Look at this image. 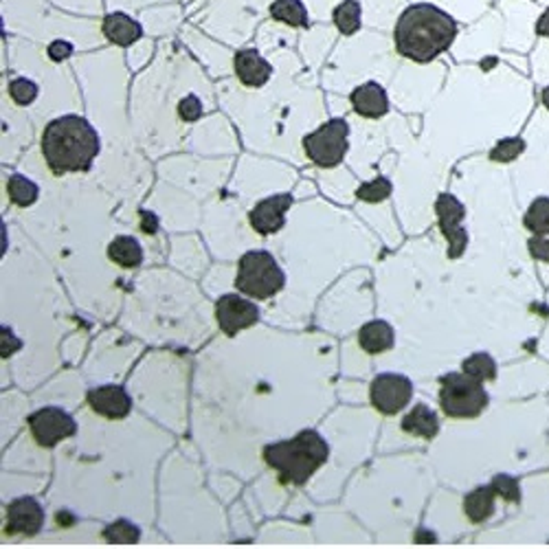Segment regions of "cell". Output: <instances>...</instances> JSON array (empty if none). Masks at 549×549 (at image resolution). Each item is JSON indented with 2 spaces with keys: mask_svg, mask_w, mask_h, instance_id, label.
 Returning a JSON list of instances; mask_svg holds the SVG:
<instances>
[{
  "mask_svg": "<svg viewBox=\"0 0 549 549\" xmlns=\"http://www.w3.org/2000/svg\"><path fill=\"white\" fill-rule=\"evenodd\" d=\"M459 23L444 9L429 3H409L391 31L393 49L413 64H433L453 46Z\"/></svg>",
  "mask_w": 549,
  "mask_h": 549,
  "instance_id": "1",
  "label": "cell"
},
{
  "mask_svg": "<svg viewBox=\"0 0 549 549\" xmlns=\"http://www.w3.org/2000/svg\"><path fill=\"white\" fill-rule=\"evenodd\" d=\"M43 159L53 176L86 174L101 152L100 132L80 115L51 119L43 132Z\"/></svg>",
  "mask_w": 549,
  "mask_h": 549,
  "instance_id": "2",
  "label": "cell"
},
{
  "mask_svg": "<svg viewBox=\"0 0 549 549\" xmlns=\"http://www.w3.org/2000/svg\"><path fill=\"white\" fill-rule=\"evenodd\" d=\"M262 458L268 468L277 470L282 484L303 486L328 462L330 447L319 431L305 429L294 438L268 444L262 450Z\"/></svg>",
  "mask_w": 549,
  "mask_h": 549,
  "instance_id": "3",
  "label": "cell"
},
{
  "mask_svg": "<svg viewBox=\"0 0 549 549\" xmlns=\"http://www.w3.org/2000/svg\"><path fill=\"white\" fill-rule=\"evenodd\" d=\"M273 0H205L194 23L233 44L245 43L255 23L268 14Z\"/></svg>",
  "mask_w": 549,
  "mask_h": 549,
  "instance_id": "4",
  "label": "cell"
},
{
  "mask_svg": "<svg viewBox=\"0 0 549 549\" xmlns=\"http://www.w3.org/2000/svg\"><path fill=\"white\" fill-rule=\"evenodd\" d=\"M236 286L246 297L264 302V299L282 293L286 286V273L282 271L273 253L257 248V251H248L242 255L237 264Z\"/></svg>",
  "mask_w": 549,
  "mask_h": 549,
  "instance_id": "5",
  "label": "cell"
},
{
  "mask_svg": "<svg viewBox=\"0 0 549 549\" xmlns=\"http://www.w3.org/2000/svg\"><path fill=\"white\" fill-rule=\"evenodd\" d=\"M439 409L455 419H475L490 405L484 382L475 380L466 371H450L439 380Z\"/></svg>",
  "mask_w": 549,
  "mask_h": 549,
  "instance_id": "6",
  "label": "cell"
},
{
  "mask_svg": "<svg viewBox=\"0 0 549 549\" xmlns=\"http://www.w3.org/2000/svg\"><path fill=\"white\" fill-rule=\"evenodd\" d=\"M499 46H504V18H501L499 9L492 5L479 20L466 24V29L459 31L450 49L458 60H488L499 51Z\"/></svg>",
  "mask_w": 549,
  "mask_h": 549,
  "instance_id": "7",
  "label": "cell"
},
{
  "mask_svg": "<svg viewBox=\"0 0 549 549\" xmlns=\"http://www.w3.org/2000/svg\"><path fill=\"white\" fill-rule=\"evenodd\" d=\"M350 123L334 117L302 139L305 159L321 169H334L350 152Z\"/></svg>",
  "mask_w": 549,
  "mask_h": 549,
  "instance_id": "8",
  "label": "cell"
},
{
  "mask_svg": "<svg viewBox=\"0 0 549 549\" xmlns=\"http://www.w3.org/2000/svg\"><path fill=\"white\" fill-rule=\"evenodd\" d=\"M504 18V46L516 53L530 51L538 40L536 23L541 18L543 7L535 0H495Z\"/></svg>",
  "mask_w": 549,
  "mask_h": 549,
  "instance_id": "9",
  "label": "cell"
},
{
  "mask_svg": "<svg viewBox=\"0 0 549 549\" xmlns=\"http://www.w3.org/2000/svg\"><path fill=\"white\" fill-rule=\"evenodd\" d=\"M435 217H438L439 233L447 237L448 242V257L450 260H459L468 248V231L464 229L466 205L455 194H438L433 205Z\"/></svg>",
  "mask_w": 549,
  "mask_h": 549,
  "instance_id": "10",
  "label": "cell"
},
{
  "mask_svg": "<svg viewBox=\"0 0 549 549\" xmlns=\"http://www.w3.org/2000/svg\"><path fill=\"white\" fill-rule=\"evenodd\" d=\"M29 431L35 444L43 448H53L60 442L77 433V422L69 411L60 407H43L29 416Z\"/></svg>",
  "mask_w": 549,
  "mask_h": 549,
  "instance_id": "11",
  "label": "cell"
},
{
  "mask_svg": "<svg viewBox=\"0 0 549 549\" xmlns=\"http://www.w3.org/2000/svg\"><path fill=\"white\" fill-rule=\"evenodd\" d=\"M413 398V382L402 374H380L370 385V402L382 416H398Z\"/></svg>",
  "mask_w": 549,
  "mask_h": 549,
  "instance_id": "12",
  "label": "cell"
},
{
  "mask_svg": "<svg viewBox=\"0 0 549 549\" xmlns=\"http://www.w3.org/2000/svg\"><path fill=\"white\" fill-rule=\"evenodd\" d=\"M216 321L226 336H236L260 321V308L240 294H222L216 302Z\"/></svg>",
  "mask_w": 549,
  "mask_h": 549,
  "instance_id": "13",
  "label": "cell"
},
{
  "mask_svg": "<svg viewBox=\"0 0 549 549\" xmlns=\"http://www.w3.org/2000/svg\"><path fill=\"white\" fill-rule=\"evenodd\" d=\"M290 209H293V194L268 196L248 211V225L257 236H274L286 226Z\"/></svg>",
  "mask_w": 549,
  "mask_h": 549,
  "instance_id": "14",
  "label": "cell"
},
{
  "mask_svg": "<svg viewBox=\"0 0 549 549\" xmlns=\"http://www.w3.org/2000/svg\"><path fill=\"white\" fill-rule=\"evenodd\" d=\"M44 525V507L34 496H18L7 506L5 532L9 536H35Z\"/></svg>",
  "mask_w": 549,
  "mask_h": 549,
  "instance_id": "15",
  "label": "cell"
},
{
  "mask_svg": "<svg viewBox=\"0 0 549 549\" xmlns=\"http://www.w3.org/2000/svg\"><path fill=\"white\" fill-rule=\"evenodd\" d=\"M233 72L242 86L257 91L273 80V64L255 46H245L233 55Z\"/></svg>",
  "mask_w": 549,
  "mask_h": 549,
  "instance_id": "16",
  "label": "cell"
},
{
  "mask_svg": "<svg viewBox=\"0 0 549 549\" xmlns=\"http://www.w3.org/2000/svg\"><path fill=\"white\" fill-rule=\"evenodd\" d=\"M86 402L97 416L106 419H123L130 416L132 411L130 393L123 390L121 385L92 387V390L88 391Z\"/></svg>",
  "mask_w": 549,
  "mask_h": 549,
  "instance_id": "17",
  "label": "cell"
},
{
  "mask_svg": "<svg viewBox=\"0 0 549 549\" xmlns=\"http://www.w3.org/2000/svg\"><path fill=\"white\" fill-rule=\"evenodd\" d=\"M350 106L361 119H370V121L387 117V112H390L387 88L376 80L362 82L350 92Z\"/></svg>",
  "mask_w": 549,
  "mask_h": 549,
  "instance_id": "18",
  "label": "cell"
},
{
  "mask_svg": "<svg viewBox=\"0 0 549 549\" xmlns=\"http://www.w3.org/2000/svg\"><path fill=\"white\" fill-rule=\"evenodd\" d=\"M143 24L141 20L132 18L128 12H108L101 20V34L106 43L121 46V49H130L143 38Z\"/></svg>",
  "mask_w": 549,
  "mask_h": 549,
  "instance_id": "19",
  "label": "cell"
},
{
  "mask_svg": "<svg viewBox=\"0 0 549 549\" xmlns=\"http://www.w3.org/2000/svg\"><path fill=\"white\" fill-rule=\"evenodd\" d=\"M362 7V23L367 29L390 34L398 18L405 12L409 0H359Z\"/></svg>",
  "mask_w": 549,
  "mask_h": 549,
  "instance_id": "20",
  "label": "cell"
},
{
  "mask_svg": "<svg viewBox=\"0 0 549 549\" xmlns=\"http://www.w3.org/2000/svg\"><path fill=\"white\" fill-rule=\"evenodd\" d=\"M359 345L367 354H385L396 345V332L385 319L367 321L359 330Z\"/></svg>",
  "mask_w": 549,
  "mask_h": 549,
  "instance_id": "21",
  "label": "cell"
},
{
  "mask_svg": "<svg viewBox=\"0 0 549 549\" xmlns=\"http://www.w3.org/2000/svg\"><path fill=\"white\" fill-rule=\"evenodd\" d=\"M185 12L180 5H163V7H148L141 9V24L148 34L160 35L169 34L180 24Z\"/></svg>",
  "mask_w": 549,
  "mask_h": 549,
  "instance_id": "22",
  "label": "cell"
},
{
  "mask_svg": "<svg viewBox=\"0 0 549 549\" xmlns=\"http://www.w3.org/2000/svg\"><path fill=\"white\" fill-rule=\"evenodd\" d=\"M268 18L288 29H308L313 23L303 0H273L268 7Z\"/></svg>",
  "mask_w": 549,
  "mask_h": 549,
  "instance_id": "23",
  "label": "cell"
},
{
  "mask_svg": "<svg viewBox=\"0 0 549 549\" xmlns=\"http://www.w3.org/2000/svg\"><path fill=\"white\" fill-rule=\"evenodd\" d=\"M411 3H429L444 9L453 15L458 23L470 24L479 20L495 5V0H411Z\"/></svg>",
  "mask_w": 549,
  "mask_h": 549,
  "instance_id": "24",
  "label": "cell"
},
{
  "mask_svg": "<svg viewBox=\"0 0 549 549\" xmlns=\"http://www.w3.org/2000/svg\"><path fill=\"white\" fill-rule=\"evenodd\" d=\"M400 429L407 435H413V438L433 439L439 433V418L431 407L416 405L402 418Z\"/></svg>",
  "mask_w": 549,
  "mask_h": 549,
  "instance_id": "25",
  "label": "cell"
},
{
  "mask_svg": "<svg viewBox=\"0 0 549 549\" xmlns=\"http://www.w3.org/2000/svg\"><path fill=\"white\" fill-rule=\"evenodd\" d=\"M108 260L117 264L119 268H137L143 264V246L137 237L132 236H117L112 237L111 245L106 248Z\"/></svg>",
  "mask_w": 549,
  "mask_h": 549,
  "instance_id": "26",
  "label": "cell"
},
{
  "mask_svg": "<svg viewBox=\"0 0 549 549\" xmlns=\"http://www.w3.org/2000/svg\"><path fill=\"white\" fill-rule=\"evenodd\" d=\"M495 499L496 492L492 486H479V488L470 490L468 495L464 496V515L468 516V521L475 523V525L486 523L495 515Z\"/></svg>",
  "mask_w": 549,
  "mask_h": 549,
  "instance_id": "27",
  "label": "cell"
},
{
  "mask_svg": "<svg viewBox=\"0 0 549 549\" xmlns=\"http://www.w3.org/2000/svg\"><path fill=\"white\" fill-rule=\"evenodd\" d=\"M332 27L339 31L341 38L361 34L365 23H362V7L359 0H341L332 12Z\"/></svg>",
  "mask_w": 549,
  "mask_h": 549,
  "instance_id": "28",
  "label": "cell"
},
{
  "mask_svg": "<svg viewBox=\"0 0 549 549\" xmlns=\"http://www.w3.org/2000/svg\"><path fill=\"white\" fill-rule=\"evenodd\" d=\"M336 35H339V31L332 27V23H314L313 27L303 29L302 51L308 58H323Z\"/></svg>",
  "mask_w": 549,
  "mask_h": 549,
  "instance_id": "29",
  "label": "cell"
},
{
  "mask_svg": "<svg viewBox=\"0 0 549 549\" xmlns=\"http://www.w3.org/2000/svg\"><path fill=\"white\" fill-rule=\"evenodd\" d=\"M7 196L15 207H20V209H29V207L38 203L40 188L38 183H34V180L29 178V176L12 174L7 178Z\"/></svg>",
  "mask_w": 549,
  "mask_h": 549,
  "instance_id": "30",
  "label": "cell"
},
{
  "mask_svg": "<svg viewBox=\"0 0 549 549\" xmlns=\"http://www.w3.org/2000/svg\"><path fill=\"white\" fill-rule=\"evenodd\" d=\"M523 226L530 231V236H545L549 233V196H536L525 207L523 214Z\"/></svg>",
  "mask_w": 549,
  "mask_h": 549,
  "instance_id": "31",
  "label": "cell"
},
{
  "mask_svg": "<svg viewBox=\"0 0 549 549\" xmlns=\"http://www.w3.org/2000/svg\"><path fill=\"white\" fill-rule=\"evenodd\" d=\"M525 152H527L525 139L510 134V137L499 139V141L492 145L488 152V160L495 165H510L515 163V160H519Z\"/></svg>",
  "mask_w": 549,
  "mask_h": 549,
  "instance_id": "32",
  "label": "cell"
},
{
  "mask_svg": "<svg viewBox=\"0 0 549 549\" xmlns=\"http://www.w3.org/2000/svg\"><path fill=\"white\" fill-rule=\"evenodd\" d=\"M391 194H393V183L390 176L385 174L376 176V178L371 180H365V183H361L359 188H356V198L367 205L385 203Z\"/></svg>",
  "mask_w": 549,
  "mask_h": 549,
  "instance_id": "33",
  "label": "cell"
},
{
  "mask_svg": "<svg viewBox=\"0 0 549 549\" xmlns=\"http://www.w3.org/2000/svg\"><path fill=\"white\" fill-rule=\"evenodd\" d=\"M462 371L479 382H492L496 378V362L488 352H475L462 362Z\"/></svg>",
  "mask_w": 549,
  "mask_h": 549,
  "instance_id": "34",
  "label": "cell"
},
{
  "mask_svg": "<svg viewBox=\"0 0 549 549\" xmlns=\"http://www.w3.org/2000/svg\"><path fill=\"white\" fill-rule=\"evenodd\" d=\"M101 536L111 545H137L141 541V530L128 519H119L108 527H103Z\"/></svg>",
  "mask_w": 549,
  "mask_h": 549,
  "instance_id": "35",
  "label": "cell"
},
{
  "mask_svg": "<svg viewBox=\"0 0 549 549\" xmlns=\"http://www.w3.org/2000/svg\"><path fill=\"white\" fill-rule=\"evenodd\" d=\"M7 95L15 106L27 108L31 103L38 101L40 86L38 82H34L31 77H14V80L7 84Z\"/></svg>",
  "mask_w": 549,
  "mask_h": 549,
  "instance_id": "36",
  "label": "cell"
},
{
  "mask_svg": "<svg viewBox=\"0 0 549 549\" xmlns=\"http://www.w3.org/2000/svg\"><path fill=\"white\" fill-rule=\"evenodd\" d=\"M51 5L82 18H100L103 14V0H51Z\"/></svg>",
  "mask_w": 549,
  "mask_h": 549,
  "instance_id": "37",
  "label": "cell"
},
{
  "mask_svg": "<svg viewBox=\"0 0 549 549\" xmlns=\"http://www.w3.org/2000/svg\"><path fill=\"white\" fill-rule=\"evenodd\" d=\"M176 115L183 123H196L205 115V103L196 92H188L176 101Z\"/></svg>",
  "mask_w": 549,
  "mask_h": 549,
  "instance_id": "38",
  "label": "cell"
},
{
  "mask_svg": "<svg viewBox=\"0 0 549 549\" xmlns=\"http://www.w3.org/2000/svg\"><path fill=\"white\" fill-rule=\"evenodd\" d=\"M490 486L495 488L496 496H501V499L507 501V504H516V506L521 504V486H519V481L512 477V475H506V473L495 475Z\"/></svg>",
  "mask_w": 549,
  "mask_h": 549,
  "instance_id": "39",
  "label": "cell"
},
{
  "mask_svg": "<svg viewBox=\"0 0 549 549\" xmlns=\"http://www.w3.org/2000/svg\"><path fill=\"white\" fill-rule=\"evenodd\" d=\"M339 3L341 0H303L313 23H330V20H332V12Z\"/></svg>",
  "mask_w": 549,
  "mask_h": 549,
  "instance_id": "40",
  "label": "cell"
},
{
  "mask_svg": "<svg viewBox=\"0 0 549 549\" xmlns=\"http://www.w3.org/2000/svg\"><path fill=\"white\" fill-rule=\"evenodd\" d=\"M535 53H532V62H535L536 75L545 82V86L549 84V40L538 38L535 46Z\"/></svg>",
  "mask_w": 549,
  "mask_h": 549,
  "instance_id": "41",
  "label": "cell"
},
{
  "mask_svg": "<svg viewBox=\"0 0 549 549\" xmlns=\"http://www.w3.org/2000/svg\"><path fill=\"white\" fill-rule=\"evenodd\" d=\"M72 53H75V43H71V40L66 38L51 40V43L46 44V58L53 62V64H62V62L69 60Z\"/></svg>",
  "mask_w": 549,
  "mask_h": 549,
  "instance_id": "42",
  "label": "cell"
},
{
  "mask_svg": "<svg viewBox=\"0 0 549 549\" xmlns=\"http://www.w3.org/2000/svg\"><path fill=\"white\" fill-rule=\"evenodd\" d=\"M527 251H530V255L535 260L549 264V233H545V236H530Z\"/></svg>",
  "mask_w": 549,
  "mask_h": 549,
  "instance_id": "43",
  "label": "cell"
},
{
  "mask_svg": "<svg viewBox=\"0 0 549 549\" xmlns=\"http://www.w3.org/2000/svg\"><path fill=\"white\" fill-rule=\"evenodd\" d=\"M20 345H23V341L14 334V330L3 328V347H0V354H3V359H9V356L15 354V352L20 350Z\"/></svg>",
  "mask_w": 549,
  "mask_h": 549,
  "instance_id": "44",
  "label": "cell"
},
{
  "mask_svg": "<svg viewBox=\"0 0 549 549\" xmlns=\"http://www.w3.org/2000/svg\"><path fill=\"white\" fill-rule=\"evenodd\" d=\"M139 226H141V231L145 236H154V233L159 231V217L154 211L141 209L139 211Z\"/></svg>",
  "mask_w": 549,
  "mask_h": 549,
  "instance_id": "45",
  "label": "cell"
},
{
  "mask_svg": "<svg viewBox=\"0 0 549 549\" xmlns=\"http://www.w3.org/2000/svg\"><path fill=\"white\" fill-rule=\"evenodd\" d=\"M536 35H538V38L549 40V7L543 9L541 18H538V23H536Z\"/></svg>",
  "mask_w": 549,
  "mask_h": 549,
  "instance_id": "46",
  "label": "cell"
},
{
  "mask_svg": "<svg viewBox=\"0 0 549 549\" xmlns=\"http://www.w3.org/2000/svg\"><path fill=\"white\" fill-rule=\"evenodd\" d=\"M541 106L545 108V112H549V84L543 86L541 91Z\"/></svg>",
  "mask_w": 549,
  "mask_h": 549,
  "instance_id": "47",
  "label": "cell"
},
{
  "mask_svg": "<svg viewBox=\"0 0 549 549\" xmlns=\"http://www.w3.org/2000/svg\"><path fill=\"white\" fill-rule=\"evenodd\" d=\"M535 3L538 5V7H543V9L549 7V0H535Z\"/></svg>",
  "mask_w": 549,
  "mask_h": 549,
  "instance_id": "48",
  "label": "cell"
}]
</instances>
